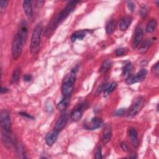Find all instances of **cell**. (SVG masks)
Listing matches in <instances>:
<instances>
[{"mask_svg":"<svg viewBox=\"0 0 159 159\" xmlns=\"http://www.w3.org/2000/svg\"><path fill=\"white\" fill-rule=\"evenodd\" d=\"M157 23L155 19H150L147 24V26L145 28V31L148 33L153 32L155 31V29L157 27Z\"/></svg>","mask_w":159,"mask_h":159,"instance_id":"21","label":"cell"},{"mask_svg":"<svg viewBox=\"0 0 159 159\" xmlns=\"http://www.w3.org/2000/svg\"><path fill=\"white\" fill-rule=\"evenodd\" d=\"M86 36V32L85 31H77L73 34L71 37V40L72 42H75L77 40H82Z\"/></svg>","mask_w":159,"mask_h":159,"instance_id":"20","label":"cell"},{"mask_svg":"<svg viewBox=\"0 0 159 159\" xmlns=\"http://www.w3.org/2000/svg\"><path fill=\"white\" fill-rule=\"evenodd\" d=\"M115 29V23L114 20H110L106 26V31L108 34H111L113 33Z\"/></svg>","mask_w":159,"mask_h":159,"instance_id":"26","label":"cell"},{"mask_svg":"<svg viewBox=\"0 0 159 159\" xmlns=\"http://www.w3.org/2000/svg\"><path fill=\"white\" fill-rule=\"evenodd\" d=\"M59 131L54 129V131L48 132L46 135L45 142L48 146H52L56 142L59 136Z\"/></svg>","mask_w":159,"mask_h":159,"instance_id":"12","label":"cell"},{"mask_svg":"<svg viewBox=\"0 0 159 159\" xmlns=\"http://www.w3.org/2000/svg\"><path fill=\"white\" fill-rule=\"evenodd\" d=\"M111 66H112V62L110 60L107 59V60L104 61L103 62L102 65H101V68L99 69L100 73L101 74L106 73L110 69Z\"/></svg>","mask_w":159,"mask_h":159,"instance_id":"19","label":"cell"},{"mask_svg":"<svg viewBox=\"0 0 159 159\" xmlns=\"http://www.w3.org/2000/svg\"><path fill=\"white\" fill-rule=\"evenodd\" d=\"M27 32H28L27 23L25 20H23L21 21V23L19 24V30H18V32L17 34L25 42L27 39Z\"/></svg>","mask_w":159,"mask_h":159,"instance_id":"10","label":"cell"},{"mask_svg":"<svg viewBox=\"0 0 159 159\" xmlns=\"http://www.w3.org/2000/svg\"><path fill=\"white\" fill-rule=\"evenodd\" d=\"M107 84L106 83L101 84V85L97 88L95 94H96V95H98V94L101 93L103 90H104L106 88H106V87H107Z\"/></svg>","mask_w":159,"mask_h":159,"instance_id":"29","label":"cell"},{"mask_svg":"<svg viewBox=\"0 0 159 159\" xmlns=\"http://www.w3.org/2000/svg\"><path fill=\"white\" fill-rule=\"evenodd\" d=\"M9 2L8 1H4V0H2L1 2H0V7H1L2 10L5 9L8 4Z\"/></svg>","mask_w":159,"mask_h":159,"instance_id":"32","label":"cell"},{"mask_svg":"<svg viewBox=\"0 0 159 159\" xmlns=\"http://www.w3.org/2000/svg\"><path fill=\"white\" fill-rule=\"evenodd\" d=\"M152 44V40L150 39H149L147 40H146L143 44L142 45L140 46V47L139 48V52L140 54H144V53H145L149 48L150 47V46L151 45V44Z\"/></svg>","mask_w":159,"mask_h":159,"instance_id":"22","label":"cell"},{"mask_svg":"<svg viewBox=\"0 0 159 159\" xmlns=\"http://www.w3.org/2000/svg\"><path fill=\"white\" fill-rule=\"evenodd\" d=\"M76 80V70H72L71 72L67 75L64 81L62 91L64 97H70L74 88V84Z\"/></svg>","mask_w":159,"mask_h":159,"instance_id":"3","label":"cell"},{"mask_svg":"<svg viewBox=\"0 0 159 159\" xmlns=\"http://www.w3.org/2000/svg\"><path fill=\"white\" fill-rule=\"evenodd\" d=\"M129 135L131 139V141L132 142V145L137 148L139 146V140H138V134L137 132L134 128H130Z\"/></svg>","mask_w":159,"mask_h":159,"instance_id":"14","label":"cell"},{"mask_svg":"<svg viewBox=\"0 0 159 159\" xmlns=\"http://www.w3.org/2000/svg\"><path fill=\"white\" fill-rule=\"evenodd\" d=\"M20 74H21V69L19 67H17L13 73V75H12L11 80V83L16 84L19 82Z\"/></svg>","mask_w":159,"mask_h":159,"instance_id":"23","label":"cell"},{"mask_svg":"<svg viewBox=\"0 0 159 159\" xmlns=\"http://www.w3.org/2000/svg\"><path fill=\"white\" fill-rule=\"evenodd\" d=\"M121 147L123 150L124 151V152H128V150H129V149H128V145H127L126 143L124 142H123L121 143Z\"/></svg>","mask_w":159,"mask_h":159,"instance_id":"34","label":"cell"},{"mask_svg":"<svg viewBox=\"0 0 159 159\" xmlns=\"http://www.w3.org/2000/svg\"><path fill=\"white\" fill-rule=\"evenodd\" d=\"M116 86H117V84L116 82L111 83L109 86H108L107 88L105 89V90L104 91V96L107 97L108 95H110L116 89Z\"/></svg>","mask_w":159,"mask_h":159,"instance_id":"25","label":"cell"},{"mask_svg":"<svg viewBox=\"0 0 159 159\" xmlns=\"http://www.w3.org/2000/svg\"><path fill=\"white\" fill-rule=\"evenodd\" d=\"M132 70V65L131 63H130V62H128L124 66L123 70V73L124 77H126V79L131 75Z\"/></svg>","mask_w":159,"mask_h":159,"instance_id":"24","label":"cell"},{"mask_svg":"<svg viewBox=\"0 0 159 159\" xmlns=\"http://www.w3.org/2000/svg\"><path fill=\"white\" fill-rule=\"evenodd\" d=\"M0 122L3 132H10L11 128V120L10 113L5 110L1 111Z\"/></svg>","mask_w":159,"mask_h":159,"instance_id":"5","label":"cell"},{"mask_svg":"<svg viewBox=\"0 0 159 159\" xmlns=\"http://www.w3.org/2000/svg\"><path fill=\"white\" fill-rule=\"evenodd\" d=\"M32 78V77L31 75H30V74H26L24 76V80L25 82H27L31 81Z\"/></svg>","mask_w":159,"mask_h":159,"instance_id":"35","label":"cell"},{"mask_svg":"<svg viewBox=\"0 0 159 159\" xmlns=\"http://www.w3.org/2000/svg\"><path fill=\"white\" fill-rule=\"evenodd\" d=\"M24 43V41L17 34L12 44V56L15 60H17L21 55Z\"/></svg>","mask_w":159,"mask_h":159,"instance_id":"4","label":"cell"},{"mask_svg":"<svg viewBox=\"0 0 159 159\" xmlns=\"http://www.w3.org/2000/svg\"><path fill=\"white\" fill-rule=\"evenodd\" d=\"M23 6L27 18L30 20H32L33 18V10H32V2L29 1V0L24 1L23 2Z\"/></svg>","mask_w":159,"mask_h":159,"instance_id":"13","label":"cell"},{"mask_svg":"<svg viewBox=\"0 0 159 159\" xmlns=\"http://www.w3.org/2000/svg\"><path fill=\"white\" fill-rule=\"evenodd\" d=\"M126 110L125 108H121V109H119L118 110L116 113H115V115L117 116H123V115H124V113H126Z\"/></svg>","mask_w":159,"mask_h":159,"instance_id":"31","label":"cell"},{"mask_svg":"<svg viewBox=\"0 0 159 159\" xmlns=\"http://www.w3.org/2000/svg\"><path fill=\"white\" fill-rule=\"evenodd\" d=\"M43 29L42 23H38L34 27L31 39V52L32 54H36L39 50L41 36Z\"/></svg>","mask_w":159,"mask_h":159,"instance_id":"2","label":"cell"},{"mask_svg":"<svg viewBox=\"0 0 159 159\" xmlns=\"http://www.w3.org/2000/svg\"><path fill=\"white\" fill-rule=\"evenodd\" d=\"M147 70L145 69H141L139 72L136 74V75L132 76L130 75L127 79H126V83L128 85H132L137 82H142L147 76Z\"/></svg>","mask_w":159,"mask_h":159,"instance_id":"7","label":"cell"},{"mask_svg":"<svg viewBox=\"0 0 159 159\" xmlns=\"http://www.w3.org/2000/svg\"><path fill=\"white\" fill-rule=\"evenodd\" d=\"M102 158V153H101V147H99L95 153V158L100 159Z\"/></svg>","mask_w":159,"mask_h":159,"instance_id":"30","label":"cell"},{"mask_svg":"<svg viewBox=\"0 0 159 159\" xmlns=\"http://www.w3.org/2000/svg\"><path fill=\"white\" fill-rule=\"evenodd\" d=\"M103 121L102 119H99L98 118H93L90 122L85 124V128L89 130H94L98 129L103 126Z\"/></svg>","mask_w":159,"mask_h":159,"instance_id":"11","label":"cell"},{"mask_svg":"<svg viewBox=\"0 0 159 159\" xmlns=\"http://www.w3.org/2000/svg\"><path fill=\"white\" fill-rule=\"evenodd\" d=\"M111 136H112L111 127L110 126H107L105 128L104 132H103V137H102L103 143L104 144H108L111 138Z\"/></svg>","mask_w":159,"mask_h":159,"instance_id":"15","label":"cell"},{"mask_svg":"<svg viewBox=\"0 0 159 159\" xmlns=\"http://www.w3.org/2000/svg\"><path fill=\"white\" fill-rule=\"evenodd\" d=\"M128 52V50L125 48H117L115 51V54L116 56L119 57V56H125L126 54V53Z\"/></svg>","mask_w":159,"mask_h":159,"instance_id":"27","label":"cell"},{"mask_svg":"<svg viewBox=\"0 0 159 159\" xmlns=\"http://www.w3.org/2000/svg\"><path fill=\"white\" fill-rule=\"evenodd\" d=\"M128 9L130 10V11L133 12L135 9V5L132 2H129L128 3Z\"/></svg>","mask_w":159,"mask_h":159,"instance_id":"33","label":"cell"},{"mask_svg":"<svg viewBox=\"0 0 159 159\" xmlns=\"http://www.w3.org/2000/svg\"><path fill=\"white\" fill-rule=\"evenodd\" d=\"M70 97H64L63 98L62 100H61L60 101V103H58L57 104V109L59 111H64L65 110L67 107L69 106V104L70 103Z\"/></svg>","mask_w":159,"mask_h":159,"instance_id":"18","label":"cell"},{"mask_svg":"<svg viewBox=\"0 0 159 159\" xmlns=\"http://www.w3.org/2000/svg\"><path fill=\"white\" fill-rule=\"evenodd\" d=\"M83 107L82 105H81L80 107L74 110L71 113V115H70L71 119L75 121H78L80 120L83 116Z\"/></svg>","mask_w":159,"mask_h":159,"instance_id":"16","label":"cell"},{"mask_svg":"<svg viewBox=\"0 0 159 159\" xmlns=\"http://www.w3.org/2000/svg\"><path fill=\"white\" fill-rule=\"evenodd\" d=\"M146 12H147L146 8L145 7V6H142V9H141V11H140V15H141V16L144 17V16L146 15Z\"/></svg>","mask_w":159,"mask_h":159,"instance_id":"36","label":"cell"},{"mask_svg":"<svg viewBox=\"0 0 159 159\" xmlns=\"http://www.w3.org/2000/svg\"><path fill=\"white\" fill-rule=\"evenodd\" d=\"M152 72L153 75L158 76V73H159V65H158V62H157L153 67L152 69Z\"/></svg>","mask_w":159,"mask_h":159,"instance_id":"28","label":"cell"},{"mask_svg":"<svg viewBox=\"0 0 159 159\" xmlns=\"http://www.w3.org/2000/svg\"><path fill=\"white\" fill-rule=\"evenodd\" d=\"M143 29L141 26L138 25L136 29L134 40L132 43V47L134 48H136L142 42L143 39Z\"/></svg>","mask_w":159,"mask_h":159,"instance_id":"8","label":"cell"},{"mask_svg":"<svg viewBox=\"0 0 159 159\" xmlns=\"http://www.w3.org/2000/svg\"><path fill=\"white\" fill-rule=\"evenodd\" d=\"M69 116L67 113H64L61 115L55 124L54 129L60 132L66 126L69 121Z\"/></svg>","mask_w":159,"mask_h":159,"instance_id":"9","label":"cell"},{"mask_svg":"<svg viewBox=\"0 0 159 159\" xmlns=\"http://www.w3.org/2000/svg\"><path fill=\"white\" fill-rule=\"evenodd\" d=\"M8 91V89L6 88H4V87H2V89H1V93H5L6 92Z\"/></svg>","mask_w":159,"mask_h":159,"instance_id":"38","label":"cell"},{"mask_svg":"<svg viewBox=\"0 0 159 159\" xmlns=\"http://www.w3.org/2000/svg\"><path fill=\"white\" fill-rule=\"evenodd\" d=\"M78 2H70L58 15L56 18V19L52 21L51 24L48 26L46 31L47 36H50L53 32H54L57 27L59 26L60 23H61L63 21H64L75 10Z\"/></svg>","mask_w":159,"mask_h":159,"instance_id":"1","label":"cell"},{"mask_svg":"<svg viewBox=\"0 0 159 159\" xmlns=\"http://www.w3.org/2000/svg\"><path fill=\"white\" fill-rule=\"evenodd\" d=\"M144 105V99L142 97H139L138 99H137L136 101L134 103V104L132 106L131 108H130L127 116L128 118H133L136 115H137L140 111L142 110Z\"/></svg>","mask_w":159,"mask_h":159,"instance_id":"6","label":"cell"},{"mask_svg":"<svg viewBox=\"0 0 159 159\" xmlns=\"http://www.w3.org/2000/svg\"><path fill=\"white\" fill-rule=\"evenodd\" d=\"M19 115H20L21 116H23L26 117V118H31V119H33V117H32L30 115L27 114V113H19Z\"/></svg>","mask_w":159,"mask_h":159,"instance_id":"37","label":"cell"},{"mask_svg":"<svg viewBox=\"0 0 159 159\" xmlns=\"http://www.w3.org/2000/svg\"><path fill=\"white\" fill-rule=\"evenodd\" d=\"M132 21V18L131 16H126L123 18L119 23V29L122 31H124L127 30L130 26L131 23Z\"/></svg>","mask_w":159,"mask_h":159,"instance_id":"17","label":"cell"}]
</instances>
